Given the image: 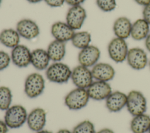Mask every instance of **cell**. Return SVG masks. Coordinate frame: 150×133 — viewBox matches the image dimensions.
I'll use <instances>...</instances> for the list:
<instances>
[{"label": "cell", "instance_id": "obj_8", "mask_svg": "<svg viewBox=\"0 0 150 133\" xmlns=\"http://www.w3.org/2000/svg\"><path fill=\"white\" fill-rule=\"evenodd\" d=\"M126 61L132 69L137 71L144 69L149 62L146 51L139 47L129 48Z\"/></svg>", "mask_w": 150, "mask_h": 133}, {"label": "cell", "instance_id": "obj_32", "mask_svg": "<svg viewBox=\"0 0 150 133\" xmlns=\"http://www.w3.org/2000/svg\"><path fill=\"white\" fill-rule=\"evenodd\" d=\"M8 127L4 120H0V133H7Z\"/></svg>", "mask_w": 150, "mask_h": 133}, {"label": "cell", "instance_id": "obj_13", "mask_svg": "<svg viewBox=\"0 0 150 133\" xmlns=\"http://www.w3.org/2000/svg\"><path fill=\"white\" fill-rule=\"evenodd\" d=\"M87 91L90 99L96 101L105 100L112 92L108 82L96 80L88 86Z\"/></svg>", "mask_w": 150, "mask_h": 133}, {"label": "cell", "instance_id": "obj_18", "mask_svg": "<svg viewBox=\"0 0 150 133\" xmlns=\"http://www.w3.org/2000/svg\"><path fill=\"white\" fill-rule=\"evenodd\" d=\"M132 23L131 20L126 16L117 18L112 24V31L115 36L124 40L129 37Z\"/></svg>", "mask_w": 150, "mask_h": 133}, {"label": "cell", "instance_id": "obj_24", "mask_svg": "<svg viewBox=\"0 0 150 133\" xmlns=\"http://www.w3.org/2000/svg\"><path fill=\"white\" fill-rule=\"evenodd\" d=\"M91 41V35L87 31H79L74 33L71 42L72 45L80 50H81L89 45Z\"/></svg>", "mask_w": 150, "mask_h": 133}, {"label": "cell", "instance_id": "obj_7", "mask_svg": "<svg viewBox=\"0 0 150 133\" xmlns=\"http://www.w3.org/2000/svg\"><path fill=\"white\" fill-rule=\"evenodd\" d=\"M70 79L76 88L86 89L94 81L91 69L81 65H77L72 69Z\"/></svg>", "mask_w": 150, "mask_h": 133}, {"label": "cell", "instance_id": "obj_35", "mask_svg": "<svg viewBox=\"0 0 150 133\" xmlns=\"http://www.w3.org/2000/svg\"><path fill=\"white\" fill-rule=\"evenodd\" d=\"M95 133H114V132L110 128H104L96 132Z\"/></svg>", "mask_w": 150, "mask_h": 133}, {"label": "cell", "instance_id": "obj_1", "mask_svg": "<svg viewBox=\"0 0 150 133\" xmlns=\"http://www.w3.org/2000/svg\"><path fill=\"white\" fill-rule=\"evenodd\" d=\"M72 69L66 64L54 62L46 69V77L51 82L63 84L67 83L71 78Z\"/></svg>", "mask_w": 150, "mask_h": 133}, {"label": "cell", "instance_id": "obj_29", "mask_svg": "<svg viewBox=\"0 0 150 133\" xmlns=\"http://www.w3.org/2000/svg\"><path fill=\"white\" fill-rule=\"evenodd\" d=\"M142 18L150 25V4L143 6Z\"/></svg>", "mask_w": 150, "mask_h": 133}, {"label": "cell", "instance_id": "obj_21", "mask_svg": "<svg viewBox=\"0 0 150 133\" xmlns=\"http://www.w3.org/2000/svg\"><path fill=\"white\" fill-rule=\"evenodd\" d=\"M150 128V116L146 113L133 116L130 122L132 133H146Z\"/></svg>", "mask_w": 150, "mask_h": 133}, {"label": "cell", "instance_id": "obj_28", "mask_svg": "<svg viewBox=\"0 0 150 133\" xmlns=\"http://www.w3.org/2000/svg\"><path fill=\"white\" fill-rule=\"evenodd\" d=\"M11 62L10 55L4 51L0 50V71L8 68Z\"/></svg>", "mask_w": 150, "mask_h": 133}, {"label": "cell", "instance_id": "obj_39", "mask_svg": "<svg viewBox=\"0 0 150 133\" xmlns=\"http://www.w3.org/2000/svg\"><path fill=\"white\" fill-rule=\"evenodd\" d=\"M148 66H149V69H150V60H149V62H148Z\"/></svg>", "mask_w": 150, "mask_h": 133}, {"label": "cell", "instance_id": "obj_22", "mask_svg": "<svg viewBox=\"0 0 150 133\" xmlns=\"http://www.w3.org/2000/svg\"><path fill=\"white\" fill-rule=\"evenodd\" d=\"M21 36L16 29L6 28L0 32V43L9 48H13L19 44Z\"/></svg>", "mask_w": 150, "mask_h": 133}, {"label": "cell", "instance_id": "obj_16", "mask_svg": "<svg viewBox=\"0 0 150 133\" xmlns=\"http://www.w3.org/2000/svg\"><path fill=\"white\" fill-rule=\"evenodd\" d=\"M91 71L93 77L96 80L108 82L113 79L115 75L114 67L106 62H97L91 67Z\"/></svg>", "mask_w": 150, "mask_h": 133}, {"label": "cell", "instance_id": "obj_23", "mask_svg": "<svg viewBox=\"0 0 150 133\" xmlns=\"http://www.w3.org/2000/svg\"><path fill=\"white\" fill-rule=\"evenodd\" d=\"M46 51L51 61H61L66 55V43L53 40L49 44Z\"/></svg>", "mask_w": 150, "mask_h": 133}, {"label": "cell", "instance_id": "obj_3", "mask_svg": "<svg viewBox=\"0 0 150 133\" xmlns=\"http://www.w3.org/2000/svg\"><path fill=\"white\" fill-rule=\"evenodd\" d=\"M45 88V80L39 73L33 72L29 74L24 82V92L30 99L38 97L43 92Z\"/></svg>", "mask_w": 150, "mask_h": 133}, {"label": "cell", "instance_id": "obj_12", "mask_svg": "<svg viewBox=\"0 0 150 133\" xmlns=\"http://www.w3.org/2000/svg\"><path fill=\"white\" fill-rule=\"evenodd\" d=\"M12 62L18 68H26L30 64L31 51L23 44H19L12 49L11 52Z\"/></svg>", "mask_w": 150, "mask_h": 133}, {"label": "cell", "instance_id": "obj_20", "mask_svg": "<svg viewBox=\"0 0 150 133\" xmlns=\"http://www.w3.org/2000/svg\"><path fill=\"white\" fill-rule=\"evenodd\" d=\"M150 33V25L143 19L139 18L132 23L130 37L136 41L145 40Z\"/></svg>", "mask_w": 150, "mask_h": 133}, {"label": "cell", "instance_id": "obj_9", "mask_svg": "<svg viewBox=\"0 0 150 133\" xmlns=\"http://www.w3.org/2000/svg\"><path fill=\"white\" fill-rule=\"evenodd\" d=\"M87 18L86 9L81 5L70 6L66 15V22L74 31L83 26Z\"/></svg>", "mask_w": 150, "mask_h": 133}, {"label": "cell", "instance_id": "obj_34", "mask_svg": "<svg viewBox=\"0 0 150 133\" xmlns=\"http://www.w3.org/2000/svg\"><path fill=\"white\" fill-rule=\"evenodd\" d=\"M134 1L137 4L143 6L150 4V0H134Z\"/></svg>", "mask_w": 150, "mask_h": 133}, {"label": "cell", "instance_id": "obj_40", "mask_svg": "<svg viewBox=\"0 0 150 133\" xmlns=\"http://www.w3.org/2000/svg\"><path fill=\"white\" fill-rule=\"evenodd\" d=\"M2 0H0V5H1V2H2Z\"/></svg>", "mask_w": 150, "mask_h": 133}, {"label": "cell", "instance_id": "obj_30", "mask_svg": "<svg viewBox=\"0 0 150 133\" xmlns=\"http://www.w3.org/2000/svg\"><path fill=\"white\" fill-rule=\"evenodd\" d=\"M45 3L52 8H58L63 5L65 0H43Z\"/></svg>", "mask_w": 150, "mask_h": 133}, {"label": "cell", "instance_id": "obj_10", "mask_svg": "<svg viewBox=\"0 0 150 133\" xmlns=\"http://www.w3.org/2000/svg\"><path fill=\"white\" fill-rule=\"evenodd\" d=\"M15 29L21 37L29 40L36 38L40 33L39 26L37 23L29 18H23L19 20Z\"/></svg>", "mask_w": 150, "mask_h": 133}, {"label": "cell", "instance_id": "obj_17", "mask_svg": "<svg viewBox=\"0 0 150 133\" xmlns=\"http://www.w3.org/2000/svg\"><path fill=\"white\" fill-rule=\"evenodd\" d=\"M127 98V95L124 92L119 90L112 92L105 100V107L110 112H118L126 106Z\"/></svg>", "mask_w": 150, "mask_h": 133}, {"label": "cell", "instance_id": "obj_6", "mask_svg": "<svg viewBox=\"0 0 150 133\" xmlns=\"http://www.w3.org/2000/svg\"><path fill=\"white\" fill-rule=\"evenodd\" d=\"M129 48L125 40L115 37L109 42L107 51L110 58L116 63L126 61Z\"/></svg>", "mask_w": 150, "mask_h": 133}, {"label": "cell", "instance_id": "obj_37", "mask_svg": "<svg viewBox=\"0 0 150 133\" xmlns=\"http://www.w3.org/2000/svg\"><path fill=\"white\" fill-rule=\"evenodd\" d=\"M26 1L30 4H37L41 2L43 0H26Z\"/></svg>", "mask_w": 150, "mask_h": 133}, {"label": "cell", "instance_id": "obj_15", "mask_svg": "<svg viewBox=\"0 0 150 133\" xmlns=\"http://www.w3.org/2000/svg\"><path fill=\"white\" fill-rule=\"evenodd\" d=\"M26 123L29 129L35 132L43 130L46 123V111L40 107L33 108L28 114Z\"/></svg>", "mask_w": 150, "mask_h": 133}, {"label": "cell", "instance_id": "obj_5", "mask_svg": "<svg viewBox=\"0 0 150 133\" xmlns=\"http://www.w3.org/2000/svg\"><path fill=\"white\" fill-rule=\"evenodd\" d=\"M126 107L132 116L145 113L147 108L146 99L144 94L137 90H131L127 94Z\"/></svg>", "mask_w": 150, "mask_h": 133}, {"label": "cell", "instance_id": "obj_11", "mask_svg": "<svg viewBox=\"0 0 150 133\" xmlns=\"http://www.w3.org/2000/svg\"><path fill=\"white\" fill-rule=\"evenodd\" d=\"M100 55L101 51L99 48L90 44L80 50L78 54L77 60L79 65L87 68L93 67L98 62Z\"/></svg>", "mask_w": 150, "mask_h": 133}, {"label": "cell", "instance_id": "obj_19", "mask_svg": "<svg viewBox=\"0 0 150 133\" xmlns=\"http://www.w3.org/2000/svg\"><path fill=\"white\" fill-rule=\"evenodd\" d=\"M50 61L46 50L39 48L31 51L30 64L38 71L46 70Z\"/></svg>", "mask_w": 150, "mask_h": 133}, {"label": "cell", "instance_id": "obj_38", "mask_svg": "<svg viewBox=\"0 0 150 133\" xmlns=\"http://www.w3.org/2000/svg\"><path fill=\"white\" fill-rule=\"evenodd\" d=\"M35 133H53V132H51V131H48V130H40V131H39L36 132Z\"/></svg>", "mask_w": 150, "mask_h": 133}, {"label": "cell", "instance_id": "obj_2", "mask_svg": "<svg viewBox=\"0 0 150 133\" xmlns=\"http://www.w3.org/2000/svg\"><path fill=\"white\" fill-rule=\"evenodd\" d=\"M28 114L26 109L22 105H12L5 111L4 121L8 128H19L26 122Z\"/></svg>", "mask_w": 150, "mask_h": 133}, {"label": "cell", "instance_id": "obj_33", "mask_svg": "<svg viewBox=\"0 0 150 133\" xmlns=\"http://www.w3.org/2000/svg\"><path fill=\"white\" fill-rule=\"evenodd\" d=\"M144 44L145 47L147 51H148L150 52V33L148 35V36L145 38L144 40Z\"/></svg>", "mask_w": 150, "mask_h": 133}, {"label": "cell", "instance_id": "obj_41", "mask_svg": "<svg viewBox=\"0 0 150 133\" xmlns=\"http://www.w3.org/2000/svg\"><path fill=\"white\" fill-rule=\"evenodd\" d=\"M148 133H150V128H149V131H148Z\"/></svg>", "mask_w": 150, "mask_h": 133}, {"label": "cell", "instance_id": "obj_25", "mask_svg": "<svg viewBox=\"0 0 150 133\" xmlns=\"http://www.w3.org/2000/svg\"><path fill=\"white\" fill-rule=\"evenodd\" d=\"M12 101V93L9 88L0 86V110L6 111L11 106Z\"/></svg>", "mask_w": 150, "mask_h": 133}, {"label": "cell", "instance_id": "obj_26", "mask_svg": "<svg viewBox=\"0 0 150 133\" xmlns=\"http://www.w3.org/2000/svg\"><path fill=\"white\" fill-rule=\"evenodd\" d=\"M94 124L90 120H85L77 124L73 129L72 133H95Z\"/></svg>", "mask_w": 150, "mask_h": 133}, {"label": "cell", "instance_id": "obj_14", "mask_svg": "<svg viewBox=\"0 0 150 133\" xmlns=\"http://www.w3.org/2000/svg\"><path fill=\"white\" fill-rule=\"evenodd\" d=\"M50 33L54 40L66 43L71 41L75 31L66 22L57 21L52 24Z\"/></svg>", "mask_w": 150, "mask_h": 133}, {"label": "cell", "instance_id": "obj_4", "mask_svg": "<svg viewBox=\"0 0 150 133\" xmlns=\"http://www.w3.org/2000/svg\"><path fill=\"white\" fill-rule=\"evenodd\" d=\"M89 99L87 89L76 88L66 95L64 103L69 109L79 110L87 105Z\"/></svg>", "mask_w": 150, "mask_h": 133}, {"label": "cell", "instance_id": "obj_31", "mask_svg": "<svg viewBox=\"0 0 150 133\" xmlns=\"http://www.w3.org/2000/svg\"><path fill=\"white\" fill-rule=\"evenodd\" d=\"M86 0H65V2L70 6L81 5Z\"/></svg>", "mask_w": 150, "mask_h": 133}, {"label": "cell", "instance_id": "obj_27", "mask_svg": "<svg viewBox=\"0 0 150 133\" xmlns=\"http://www.w3.org/2000/svg\"><path fill=\"white\" fill-rule=\"evenodd\" d=\"M98 8L104 12L113 11L117 7L116 0H96Z\"/></svg>", "mask_w": 150, "mask_h": 133}, {"label": "cell", "instance_id": "obj_36", "mask_svg": "<svg viewBox=\"0 0 150 133\" xmlns=\"http://www.w3.org/2000/svg\"><path fill=\"white\" fill-rule=\"evenodd\" d=\"M57 133H72V132H71L70 131H69V130L67 129H65V128H63V129H60L59 130Z\"/></svg>", "mask_w": 150, "mask_h": 133}]
</instances>
